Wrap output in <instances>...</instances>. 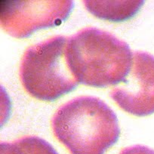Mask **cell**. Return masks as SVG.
Masks as SVG:
<instances>
[{"instance_id": "cell-3", "label": "cell", "mask_w": 154, "mask_h": 154, "mask_svg": "<svg viewBox=\"0 0 154 154\" xmlns=\"http://www.w3.org/2000/svg\"><path fill=\"white\" fill-rule=\"evenodd\" d=\"M67 44L68 37L56 35L25 51L20 78L32 97L52 102L76 88L79 82L69 66Z\"/></svg>"}, {"instance_id": "cell-1", "label": "cell", "mask_w": 154, "mask_h": 154, "mask_svg": "<svg viewBox=\"0 0 154 154\" xmlns=\"http://www.w3.org/2000/svg\"><path fill=\"white\" fill-rule=\"evenodd\" d=\"M51 125L54 136L71 154H105L120 136L116 114L92 96L75 97L62 105Z\"/></svg>"}, {"instance_id": "cell-7", "label": "cell", "mask_w": 154, "mask_h": 154, "mask_svg": "<svg viewBox=\"0 0 154 154\" xmlns=\"http://www.w3.org/2000/svg\"><path fill=\"white\" fill-rule=\"evenodd\" d=\"M1 154H59L48 142L37 136H26L1 143Z\"/></svg>"}, {"instance_id": "cell-5", "label": "cell", "mask_w": 154, "mask_h": 154, "mask_svg": "<svg viewBox=\"0 0 154 154\" xmlns=\"http://www.w3.org/2000/svg\"><path fill=\"white\" fill-rule=\"evenodd\" d=\"M112 100L125 112L146 116L154 113V56L134 51L131 70L110 92Z\"/></svg>"}, {"instance_id": "cell-6", "label": "cell", "mask_w": 154, "mask_h": 154, "mask_svg": "<svg viewBox=\"0 0 154 154\" xmlns=\"http://www.w3.org/2000/svg\"><path fill=\"white\" fill-rule=\"evenodd\" d=\"M83 2L94 17L116 23L134 17L144 4V1L140 0H85Z\"/></svg>"}, {"instance_id": "cell-2", "label": "cell", "mask_w": 154, "mask_h": 154, "mask_svg": "<svg viewBox=\"0 0 154 154\" xmlns=\"http://www.w3.org/2000/svg\"><path fill=\"white\" fill-rule=\"evenodd\" d=\"M69 66L79 83L106 88L121 83L129 73L133 52L124 41L95 27L68 37Z\"/></svg>"}, {"instance_id": "cell-4", "label": "cell", "mask_w": 154, "mask_h": 154, "mask_svg": "<svg viewBox=\"0 0 154 154\" xmlns=\"http://www.w3.org/2000/svg\"><path fill=\"white\" fill-rule=\"evenodd\" d=\"M73 7L72 0H2L1 25L11 36L28 38L38 29L66 21Z\"/></svg>"}, {"instance_id": "cell-8", "label": "cell", "mask_w": 154, "mask_h": 154, "mask_svg": "<svg viewBox=\"0 0 154 154\" xmlns=\"http://www.w3.org/2000/svg\"><path fill=\"white\" fill-rule=\"evenodd\" d=\"M119 154H154V149L143 145H134L125 148Z\"/></svg>"}]
</instances>
